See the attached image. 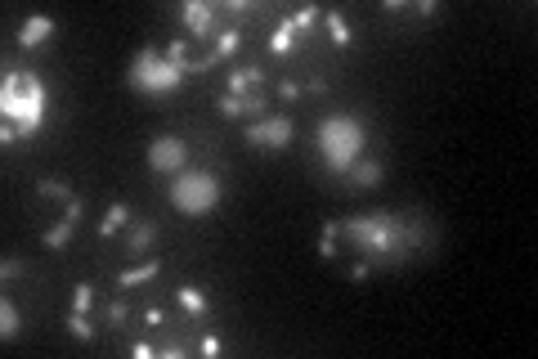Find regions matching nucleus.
Listing matches in <instances>:
<instances>
[{"label": "nucleus", "instance_id": "f257e3e1", "mask_svg": "<svg viewBox=\"0 0 538 359\" xmlns=\"http://www.w3.org/2000/svg\"><path fill=\"white\" fill-rule=\"evenodd\" d=\"M0 112L5 121L18 130V139H32L45 121V86L36 72L18 68V72H5L0 81Z\"/></svg>", "mask_w": 538, "mask_h": 359}, {"label": "nucleus", "instance_id": "f03ea898", "mask_svg": "<svg viewBox=\"0 0 538 359\" xmlns=\"http://www.w3.org/2000/svg\"><path fill=\"white\" fill-rule=\"evenodd\" d=\"M319 157L332 175H350V166L364 157V121L355 112H332L319 121Z\"/></svg>", "mask_w": 538, "mask_h": 359}, {"label": "nucleus", "instance_id": "7ed1b4c3", "mask_svg": "<svg viewBox=\"0 0 538 359\" xmlns=\"http://www.w3.org/2000/svg\"><path fill=\"white\" fill-rule=\"evenodd\" d=\"M341 234L350 243H359V252H368V256H386V252H400L404 238H409V229H404L395 216L377 211V216H355V220L341 225Z\"/></svg>", "mask_w": 538, "mask_h": 359}, {"label": "nucleus", "instance_id": "20e7f679", "mask_svg": "<svg viewBox=\"0 0 538 359\" xmlns=\"http://www.w3.org/2000/svg\"><path fill=\"white\" fill-rule=\"evenodd\" d=\"M184 77L188 72L179 68V63H171L162 50H153V45H144V50L135 54V63L126 68V86H135L144 94H171Z\"/></svg>", "mask_w": 538, "mask_h": 359}, {"label": "nucleus", "instance_id": "39448f33", "mask_svg": "<svg viewBox=\"0 0 538 359\" xmlns=\"http://www.w3.org/2000/svg\"><path fill=\"white\" fill-rule=\"evenodd\" d=\"M171 202H175V211H184V216H206L215 202H220V180H215L211 171H179L171 180Z\"/></svg>", "mask_w": 538, "mask_h": 359}, {"label": "nucleus", "instance_id": "423d86ee", "mask_svg": "<svg viewBox=\"0 0 538 359\" xmlns=\"http://www.w3.org/2000/svg\"><path fill=\"white\" fill-rule=\"evenodd\" d=\"M292 117L287 112H269L265 121H247L242 126V139H247L251 148H287L292 144Z\"/></svg>", "mask_w": 538, "mask_h": 359}, {"label": "nucleus", "instance_id": "0eeeda50", "mask_svg": "<svg viewBox=\"0 0 538 359\" xmlns=\"http://www.w3.org/2000/svg\"><path fill=\"white\" fill-rule=\"evenodd\" d=\"M148 166H153L157 175H179L188 171V144L179 135H157L153 144H148Z\"/></svg>", "mask_w": 538, "mask_h": 359}, {"label": "nucleus", "instance_id": "6e6552de", "mask_svg": "<svg viewBox=\"0 0 538 359\" xmlns=\"http://www.w3.org/2000/svg\"><path fill=\"white\" fill-rule=\"evenodd\" d=\"M179 14H184L188 36H197V41H202V36H215V5H206V0H188Z\"/></svg>", "mask_w": 538, "mask_h": 359}, {"label": "nucleus", "instance_id": "1a4fd4ad", "mask_svg": "<svg viewBox=\"0 0 538 359\" xmlns=\"http://www.w3.org/2000/svg\"><path fill=\"white\" fill-rule=\"evenodd\" d=\"M54 32H59V23H54L50 14H32L23 27H18V45H23V50H36V45H45Z\"/></svg>", "mask_w": 538, "mask_h": 359}, {"label": "nucleus", "instance_id": "9d476101", "mask_svg": "<svg viewBox=\"0 0 538 359\" xmlns=\"http://www.w3.org/2000/svg\"><path fill=\"white\" fill-rule=\"evenodd\" d=\"M175 297H179V306H184L188 315H197V319H206V315H211V301H206V292H202V288H193V283L175 288Z\"/></svg>", "mask_w": 538, "mask_h": 359}, {"label": "nucleus", "instance_id": "9b49d317", "mask_svg": "<svg viewBox=\"0 0 538 359\" xmlns=\"http://www.w3.org/2000/svg\"><path fill=\"white\" fill-rule=\"evenodd\" d=\"M382 162H368V157H359V162L350 166V180H355V184L359 189H377V184H382Z\"/></svg>", "mask_w": 538, "mask_h": 359}, {"label": "nucleus", "instance_id": "f8f14e48", "mask_svg": "<svg viewBox=\"0 0 538 359\" xmlns=\"http://www.w3.org/2000/svg\"><path fill=\"white\" fill-rule=\"evenodd\" d=\"M23 333V315H18V306L14 301H0V337H5V342H14V337Z\"/></svg>", "mask_w": 538, "mask_h": 359}, {"label": "nucleus", "instance_id": "ddd939ff", "mask_svg": "<svg viewBox=\"0 0 538 359\" xmlns=\"http://www.w3.org/2000/svg\"><path fill=\"white\" fill-rule=\"evenodd\" d=\"M126 220H130V207H126V202H112L108 211H103V220H99V238H112V234H117Z\"/></svg>", "mask_w": 538, "mask_h": 359}, {"label": "nucleus", "instance_id": "4468645a", "mask_svg": "<svg viewBox=\"0 0 538 359\" xmlns=\"http://www.w3.org/2000/svg\"><path fill=\"white\" fill-rule=\"evenodd\" d=\"M153 243H157V225H153V220H139L135 229L126 234V247H130V252H148Z\"/></svg>", "mask_w": 538, "mask_h": 359}, {"label": "nucleus", "instance_id": "2eb2a0df", "mask_svg": "<svg viewBox=\"0 0 538 359\" xmlns=\"http://www.w3.org/2000/svg\"><path fill=\"white\" fill-rule=\"evenodd\" d=\"M157 261H144V265H130V270H121L117 274V288H135V283H148V279H157Z\"/></svg>", "mask_w": 538, "mask_h": 359}, {"label": "nucleus", "instance_id": "dca6fc26", "mask_svg": "<svg viewBox=\"0 0 538 359\" xmlns=\"http://www.w3.org/2000/svg\"><path fill=\"white\" fill-rule=\"evenodd\" d=\"M292 41H296V27H292V18H283V23L274 27V36H269V54H287Z\"/></svg>", "mask_w": 538, "mask_h": 359}, {"label": "nucleus", "instance_id": "f3484780", "mask_svg": "<svg viewBox=\"0 0 538 359\" xmlns=\"http://www.w3.org/2000/svg\"><path fill=\"white\" fill-rule=\"evenodd\" d=\"M323 18H328V36H332V45H341V50H346V45L355 41V36H350V23H346V18L337 14V9H328Z\"/></svg>", "mask_w": 538, "mask_h": 359}, {"label": "nucleus", "instance_id": "a211bd4d", "mask_svg": "<svg viewBox=\"0 0 538 359\" xmlns=\"http://www.w3.org/2000/svg\"><path fill=\"white\" fill-rule=\"evenodd\" d=\"M211 50L220 54V59H224V54H238V50H242V32H238V27H224V32H215V45H211Z\"/></svg>", "mask_w": 538, "mask_h": 359}, {"label": "nucleus", "instance_id": "6ab92c4d", "mask_svg": "<svg viewBox=\"0 0 538 359\" xmlns=\"http://www.w3.org/2000/svg\"><path fill=\"white\" fill-rule=\"evenodd\" d=\"M68 333L77 337V342H94V324L81 315V310H72V315H68Z\"/></svg>", "mask_w": 538, "mask_h": 359}, {"label": "nucleus", "instance_id": "aec40b11", "mask_svg": "<svg viewBox=\"0 0 538 359\" xmlns=\"http://www.w3.org/2000/svg\"><path fill=\"white\" fill-rule=\"evenodd\" d=\"M36 193L41 198H59V202H72V189L63 180H36Z\"/></svg>", "mask_w": 538, "mask_h": 359}, {"label": "nucleus", "instance_id": "412c9836", "mask_svg": "<svg viewBox=\"0 0 538 359\" xmlns=\"http://www.w3.org/2000/svg\"><path fill=\"white\" fill-rule=\"evenodd\" d=\"M72 229H77L72 220H59V225H50V229H45V247H63V243L72 238Z\"/></svg>", "mask_w": 538, "mask_h": 359}, {"label": "nucleus", "instance_id": "4be33fe9", "mask_svg": "<svg viewBox=\"0 0 538 359\" xmlns=\"http://www.w3.org/2000/svg\"><path fill=\"white\" fill-rule=\"evenodd\" d=\"M242 117H251V121H265V117H269V99H265L260 90H251V94H247V112H242Z\"/></svg>", "mask_w": 538, "mask_h": 359}, {"label": "nucleus", "instance_id": "5701e85b", "mask_svg": "<svg viewBox=\"0 0 538 359\" xmlns=\"http://www.w3.org/2000/svg\"><path fill=\"white\" fill-rule=\"evenodd\" d=\"M319 18H323V14H319L314 5H305V9H296V14H292V27H296V32H310Z\"/></svg>", "mask_w": 538, "mask_h": 359}, {"label": "nucleus", "instance_id": "b1692460", "mask_svg": "<svg viewBox=\"0 0 538 359\" xmlns=\"http://www.w3.org/2000/svg\"><path fill=\"white\" fill-rule=\"evenodd\" d=\"M90 306H94V288H90V283H77V292H72V310L90 315Z\"/></svg>", "mask_w": 538, "mask_h": 359}, {"label": "nucleus", "instance_id": "393cba45", "mask_svg": "<svg viewBox=\"0 0 538 359\" xmlns=\"http://www.w3.org/2000/svg\"><path fill=\"white\" fill-rule=\"evenodd\" d=\"M229 94H238V99H247V94H251V81H247V68H238V72H229Z\"/></svg>", "mask_w": 538, "mask_h": 359}, {"label": "nucleus", "instance_id": "a878e982", "mask_svg": "<svg viewBox=\"0 0 538 359\" xmlns=\"http://www.w3.org/2000/svg\"><path fill=\"white\" fill-rule=\"evenodd\" d=\"M247 112V99H238V94H224L220 99V117H242Z\"/></svg>", "mask_w": 538, "mask_h": 359}, {"label": "nucleus", "instance_id": "bb28decb", "mask_svg": "<svg viewBox=\"0 0 538 359\" xmlns=\"http://www.w3.org/2000/svg\"><path fill=\"white\" fill-rule=\"evenodd\" d=\"M103 315H108V324H121V319H130V306H126V301H108Z\"/></svg>", "mask_w": 538, "mask_h": 359}, {"label": "nucleus", "instance_id": "cd10ccee", "mask_svg": "<svg viewBox=\"0 0 538 359\" xmlns=\"http://www.w3.org/2000/svg\"><path fill=\"white\" fill-rule=\"evenodd\" d=\"M184 54H188V41H184V36L166 45V59H171V63H179V68H184Z\"/></svg>", "mask_w": 538, "mask_h": 359}, {"label": "nucleus", "instance_id": "c85d7f7f", "mask_svg": "<svg viewBox=\"0 0 538 359\" xmlns=\"http://www.w3.org/2000/svg\"><path fill=\"white\" fill-rule=\"evenodd\" d=\"M278 99H283V103L301 99V86H296V81H278Z\"/></svg>", "mask_w": 538, "mask_h": 359}, {"label": "nucleus", "instance_id": "c756f323", "mask_svg": "<svg viewBox=\"0 0 538 359\" xmlns=\"http://www.w3.org/2000/svg\"><path fill=\"white\" fill-rule=\"evenodd\" d=\"M319 256H323V261L337 256V238H332V234H323V238H319Z\"/></svg>", "mask_w": 538, "mask_h": 359}, {"label": "nucleus", "instance_id": "7c9ffc66", "mask_svg": "<svg viewBox=\"0 0 538 359\" xmlns=\"http://www.w3.org/2000/svg\"><path fill=\"white\" fill-rule=\"evenodd\" d=\"M63 220H72V225L81 220V198H72V202H63Z\"/></svg>", "mask_w": 538, "mask_h": 359}, {"label": "nucleus", "instance_id": "2f4dec72", "mask_svg": "<svg viewBox=\"0 0 538 359\" xmlns=\"http://www.w3.org/2000/svg\"><path fill=\"white\" fill-rule=\"evenodd\" d=\"M144 324H148V328H162V324H166V315H162L157 306H148V310H144Z\"/></svg>", "mask_w": 538, "mask_h": 359}, {"label": "nucleus", "instance_id": "473e14b6", "mask_svg": "<svg viewBox=\"0 0 538 359\" xmlns=\"http://www.w3.org/2000/svg\"><path fill=\"white\" fill-rule=\"evenodd\" d=\"M0 274H5V279H18V274H23V261H14V256H9L5 265H0Z\"/></svg>", "mask_w": 538, "mask_h": 359}, {"label": "nucleus", "instance_id": "72a5a7b5", "mask_svg": "<svg viewBox=\"0 0 538 359\" xmlns=\"http://www.w3.org/2000/svg\"><path fill=\"white\" fill-rule=\"evenodd\" d=\"M130 355H135V359H153L157 351H153V346H148V342H135V346H130Z\"/></svg>", "mask_w": 538, "mask_h": 359}, {"label": "nucleus", "instance_id": "f704fd0d", "mask_svg": "<svg viewBox=\"0 0 538 359\" xmlns=\"http://www.w3.org/2000/svg\"><path fill=\"white\" fill-rule=\"evenodd\" d=\"M157 359H184V351H179V346H175V342H166V346H162V351H157Z\"/></svg>", "mask_w": 538, "mask_h": 359}, {"label": "nucleus", "instance_id": "c9c22d12", "mask_svg": "<svg viewBox=\"0 0 538 359\" xmlns=\"http://www.w3.org/2000/svg\"><path fill=\"white\" fill-rule=\"evenodd\" d=\"M247 81H251V90H260V81H265V68H256V63H251V68H247Z\"/></svg>", "mask_w": 538, "mask_h": 359}, {"label": "nucleus", "instance_id": "e433bc0d", "mask_svg": "<svg viewBox=\"0 0 538 359\" xmlns=\"http://www.w3.org/2000/svg\"><path fill=\"white\" fill-rule=\"evenodd\" d=\"M224 9H229V14H247L251 0H224Z\"/></svg>", "mask_w": 538, "mask_h": 359}, {"label": "nucleus", "instance_id": "4c0bfd02", "mask_svg": "<svg viewBox=\"0 0 538 359\" xmlns=\"http://www.w3.org/2000/svg\"><path fill=\"white\" fill-rule=\"evenodd\" d=\"M413 9H418V14H422V18H431V14H436V9H440V5H436V0H418V5H413Z\"/></svg>", "mask_w": 538, "mask_h": 359}, {"label": "nucleus", "instance_id": "58836bf2", "mask_svg": "<svg viewBox=\"0 0 538 359\" xmlns=\"http://www.w3.org/2000/svg\"><path fill=\"white\" fill-rule=\"evenodd\" d=\"M197 351H202V355H220V342H215V337H202V346H197Z\"/></svg>", "mask_w": 538, "mask_h": 359}, {"label": "nucleus", "instance_id": "ea45409f", "mask_svg": "<svg viewBox=\"0 0 538 359\" xmlns=\"http://www.w3.org/2000/svg\"><path fill=\"white\" fill-rule=\"evenodd\" d=\"M305 90H310V94H328V81H323V77H314V81H310Z\"/></svg>", "mask_w": 538, "mask_h": 359}, {"label": "nucleus", "instance_id": "a19ab883", "mask_svg": "<svg viewBox=\"0 0 538 359\" xmlns=\"http://www.w3.org/2000/svg\"><path fill=\"white\" fill-rule=\"evenodd\" d=\"M350 279H355V283H364V279H368V261H359V265L350 270Z\"/></svg>", "mask_w": 538, "mask_h": 359}]
</instances>
